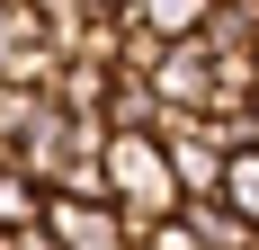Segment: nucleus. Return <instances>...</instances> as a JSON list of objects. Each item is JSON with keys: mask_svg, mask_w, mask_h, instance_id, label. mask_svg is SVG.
<instances>
[{"mask_svg": "<svg viewBox=\"0 0 259 250\" xmlns=\"http://www.w3.org/2000/svg\"><path fill=\"white\" fill-rule=\"evenodd\" d=\"M0 250H63V241H54V224H18V232H0Z\"/></svg>", "mask_w": 259, "mask_h": 250, "instance_id": "0eeeda50", "label": "nucleus"}, {"mask_svg": "<svg viewBox=\"0 0 259 250\" xmlns=\"http://www.w3.org/2000/svg\"><path fill=\"white\" fill-rule=\"evenodd\" d=\"M188 224L206 232V250H259V224H250V215H233L224 197H188Z\"/></svg>", "mask_w": 259, "mask_h": 250, "instance_id": "39448f33", "label": "nucleus"}, {"mask_svg": "<svg viewBox=\"0 0 259 250\" xmlns=\"http://www.w3.org/2000/svg\"><path fill=\"white\" fill-rule=\"evenodd\" d=\"M90 9H99V18H134L143 0H90Z\"/></svg>", "mask_w": 259, "mask_h": 250, "instance_id": "6e6552de", "label": "nucleus"}, {"mask_svg": "<svg viewBox=\"0 0 259 250\" xmlns=\"http://www.w3.org/2000/svg\"><path fill=\"white\" fill-rule=\"evenodd\" d=\"M107 90H116V72H107V63H63V72H54V99L72 107V116H107Z\"/></svg>", "mask_w": 259, "mask_h": 250, "instance_id": "20e7f679", "label": "nucleus"}, {"mask_svg": "<svg viewBox=\"0 0 259 250\" xmlns=\"http://www.w3.org/2000/svg\"><path fill=\"white\" fill-rule=\"evenodd\" d=\"M214 80H224L214 45H206V36H179V45L161 54L152 90H161V107H170V116H214Z\"/></svg>", "mask_w": 259, "mask_h": 250, "instance_id": "f257e3e1", "label": "nucleus"}, {"mask_svg": "<svg viewBox=\"0 0 259 250\" xmlns=\"http://www.w3.org/2000/svg\"><path fill=\"white\" fill-rule=\"evenodd\" d=\"M45 197H54L45 179L27 170L18 152H0V232H18V224H45Z\"/></svg>", "mask_w": 259, "mask_h": 250, "instance_id": "7ed1b4c3", "label": "nucleus"}, {"mask_svg": "<svg viewBox=\"0 0 259 250\" xmlns=\"http://www.w3.org/2000/svg\"><path fill=\"white\" fill-rule=\"evenodd\" d=\"M45 224H54L63 250H143L125 205H107V197H45Z\"/></svg>", "mask_w": 259, "mask_h": 250, "instance_id": "f03ea898", "label": "nucleus"}, {"mask_svg": "<svg viewBox=\"0 0 259 250\" xmlns=\"http://www.w3.org/2000/svg\"><path fill=\"white\" fill-rule=\"evenodd\" d=\"M143 250H206V232L188 224V205H179V215H161V224L143 232Z\"/></svg>", "mask_w": 259, "mask_h": 250, "instance_id": "423d86ee", "label": "nucleus"}]
</instances>
